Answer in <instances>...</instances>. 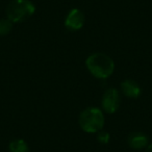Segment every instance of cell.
<instances>
[{"label": "cell", "instance_id": "1", "mask_svg": "<svg viewBox=\"0 0 152 152\" xmlns=\"http://www.w3.org/2000/svg\"><path fill=\"white\" fill-rule=\"evenodd\" d=\"M89 72L98 79H107L115 71V63L105 53L96 52L89 55L86 59Z\"/></svg>", "mask_w": 152, "mask_h": 152}, {"label": "cell", "instance_id": "2", "mask_svg": "<svg viewBox=\"0 0 152 152\" xmlns=\"http://www.w3.org/2000/svg\"><path fill=\"white\" fill-rule=\"evenodd\" d=\"M80 128L85 132L97 133L104 126V115L99 107H88L80 113L78 118Z\"/></svg>", "mask_w": 152, "mask_h": 152}, {"label": "cell", "instance_id": "3", "mask_svg": "<svg viewBox=\"0 0 152 152\" xmlns=\"http://www.w3.org/2000/svg\"><path fill=\"white\" fill-rule=\"evenodd\" d=\"M36 13V5L30 0H13L7 5V18L13 23H21Z\"/></svg>", "mask_w": 152, "mask_h": 152}, {"label": "cell", "instance_id": "4", "mask_svg": "<svg viewBox=\"0 0 152 152\" xmlns=\"http://www.w3.org/2000/svg\"><path fill=\"white\" fill-rule=\"evenodd\" d=\"M119 105H120V94L118 90L114 88L107 89L103 93L101 99L102 110L107 114H114L118 110Z\"/></svg>", "mask_w": 152, "mask_h": 152}, {"label": "cell", "instance_id": "5", "mask_svg": "<svg viewBox=\"0 0 152 152\" xmlns=\"http://www.w3.org/2000/svg\"><path fill=\"white\" fill-rule=\"evenodd\" d=\"M85 14L78 9H72L65 19V27L70 31H77L85 25Z\"/></svg>", "mask_w": 152, "mask_h": 152}, {"label": "cell", "instance_id": "6", "mask_svg": "<svg viewBox=\"0 0 152 152\" xmlns=\"http://www.w3.org/2000/svg\"><path fill=\"white\" fill-rule=\"evenodd\" d=\"M120 88L123 95L128 98L135 99V98H139L141 96V87H140L137 81L132 80V79H125V80H123L121 83Z\"/></svg>", "mask_w": 152, "mask_h": 152}, {"label": "cell", "instance_id": "7", "mask_svg": "<svg viewBox=\"0 0 152 152\" xmlns=\"http://www.w3.org/2000/svg\"><path fill=\"white\" fill-rule=\"evenodd\" d=\"M128 145L130 148L134 150H142L144 148H147L149 145V139L148 137L143 132H132L129 134L128 139Z\"/></svg>", "mask_w": 152, "mask_h": 152}, {"label": "cell", "instance_id": "8", "mask_svg": "<svg viewBox=\"0 0 152 152\" xmlns=\"http://www.w3.org/2000/svg\"><path fill=\"white\" fill-rule=\"evenodd\" d=\"M10 152H29V147L23 139H16L10 143Z\"/></svg>", "mask_w": 152, "mask_h": 152}, {"label": "cell", "instance_id": "9", "mask_svg": "<svg viewBox=\"0 0 152 152\" xmlns=\"http://www.w3.org/2000/svg\"><path fill=\"white\" fill-rule=\"evenodd\" d=\"M14 23L10 19L5 18H1L0 19V37H4L9 34L13 29Z\"/></svg>", "mask_w": 152, "mask_h": 152}, {"label": "cell", "instance_id": "10", "mask_svg": "<svg viewBox=\"0 0 152 152\" xmlns=\"http://www.w3.org/2000/svg\"><path fill=\"white\" fill-rule=\"evenodd\" d=\"M110 140V135L107 131H103L100 130L99 132H97V141L99 142L100 144H107Z\"/></svg>", "mask_w": 152, "mask_h": 152}, {"label": "cell", "instance_id": "11", "mask_svg": "<svg viewBox=\"0 0 152 152\" xmlns=\"http://www.w3.org/2000/svg\"><path fill=\"white\" fill-rule=\"evenodd\" d=\"M146 152H152V144H149L147 146V149H146Z\"/></svg>", "mask_w": 152, "mask_h": 152}]
</instances>
